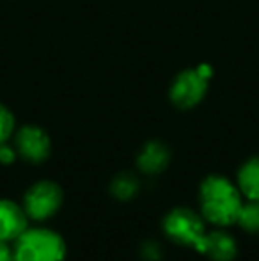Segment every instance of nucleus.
<instances>
[{"label": "nucleus", "mask_w": 259, "mask_h": 261, "mask_svg": "<svg viewBox=\"0 0 259 261\" xmlns=\"http://www.w3.org/2000/svg\"><path fill=\"white\" fill-rule=\"evenodd\" d=\"M243 199L238 185L222 174H210L199 187L200 215L204 220L217 227L236 224Z\"/></svg>", "instance_id": "f257e3e1"}, {"label": "nucleus", "mask_w": 259, "mask_h": 261, "mask_svg": "<svg viewBox=\"0 0 259 261\" xmlns=\"http://www.w3.org/2000/svg\"><path fill=\"white\" fill-rule=\"evenodd\" d=\"M13 244L14 261H64L68 254L63 234L45 226H28Z\"/></svg>", "instance_id": "f03ea898"}, {"label": "nucleus", "mask_w": 259, "mask_h": 261, "mask_svg": "<svg viewBox=\"0 0 259 261\" xmlns=\"http://www.w3.org/2000/svg\"><path fill=\"white\" fill-rule=\"evenodd\" d=\"M163 233L178 245L183 247H192L194 251L200 252L206 238V220L192 208L178 206L172 208L165 217H163Z\"/></svg>", "instance_id": "7ed1b4c3"}, {"label": "nucleus", "mask_w": 259, "mask_h": 261, "mask_svg": "<svg viewBox=\"0 0 259 261\" xmlns=\"http://www.w3.org/2000/svg\"><path fill=\"white\" fill-rule=\"evenodd\" d=\"M63 187L52 179H39L25 190L21 206L31 220L43 222V220H48L53 215H57L59 210L63 208Z\"/></svg>", "instance_id": "20e7f679"}, {"label": "nucleus", "mask_w": 259, "mask_h": 261, "mask_svg": "<svg viewBox=\"0 0 259 261\" xmlns=\"http://www.w3.org/2000/svg\"><path fill=\"white\" fill-rule=\"evenodd\" d=\"M208 79L197 69H187L180 73L170 87V100L180 109H192L206 96Z\"/></svg>", "instance_id": "39448f33"}, {"label": "nucleus", "mask_w": 259, "mask_h": 261, "mask_svg": "<svg viewBox=\"0 0 259 261\" xmlns=\"http://www.w3.org/2000/svg\"><path fill=\"white\" fill-rule=\"evenodd\" d=\"M16 151L23 160L31 164H41L50 156L52 142L43 128L27 124L16 134Z\"/></svg>", "instance_id": "423d86ee"}, {"label": "nucleus", "mask_w": 259, "mask_h": 261, "mask_svg": "<svg viewBox=\"0 0 259 261\" xmlns=\"http://www.w3.org/2000/svg\"><path fill=\"white\" fill-rule=\"evenodd\" d=\"M28 215L21 204L0 197V240L14 242L28 227Z\"/></svg>", "instance_id": "0eeeda50"}, {"label": "nucleus", "mask_w": 259, "mask_h": 261, "mask_svg": "<svg viewBox=\"0 0 259 261\" xmlns=\"http://www.w3.org/2000/svg\"><path fill=\"white\" fill-rule=\"evenodd\" d=\"M200 254L208 256L211 261H235L238 256V244L224 227H218L206 233Z\"/></svg>", "instance_id": "6e6552de"}, {"label": "nucleus", "mask_w": 259, "mask_h": 261, "mask_svg": "<svg viewBox=\"0 0 259 261\" xmlns=\"http://www.w3.org/2000/svg\"><path fill=\"white\" fill-rule=\"evenodd\" d=\"M170 164V149L160 141H149L137 156V167L144 174H160Z\"/></svg>", "instance_id": "1a4fd4ad"}, {"label": "nucleus", "mask_w": 259, "mask_h": 261, "mask_svg": "<svg viewBox=\"0 0 259 261\" xmlns=\"http://www.w3.org/2000/svg\"><path fill=\"white\" fill-rule=\"evenodd\" d=\"M236 185L245 199H259V156L242 164L236 174Z\"/></svg>", "instance_id": "9d476101"}, {"label": "nucleus", "mask_w": 259, "mask_h": 261, "mask_svg": "<svg viewBox=\"0 0 259 261\" xmlns=\"http://www.w3.org/2000/svg\"><path fill=\"white\" fill-rule=\"evenodd\" d=\"M110 194L118 201H131L140 192V181L133 172H119L110 181Z\"/></svg>", "instance_id": "9b49d317"}, {"label": "nucleus", "mask_w": 259, "mask_h": 261, "mask_svg": "<svg viewBox=\"0 0 259 261\" xmlns=\"http://www.w3.org/2000/svg\"><path fill=\"white\" fill-rule=\"evenodd\" d=\"M236 224L249 233H259V199H247L243 203Z\"/></svg>", "instance_id": "f8f14e48"}, {"label": "nucleus", "mask_w": 259, "mask_h": 261, "mask_svg": "<svg viewBox=\"0 0 259 261\" xmlns=\"http://www.w3.org/2000/svg\"><path fill=\"white\" fill-rule=\"evenodd\" d=\"M14 132V117L9 112L7 107L0 103V144L9 141V137Z\"/></svg>", "instance_id": "ddd939ff"}, {"label": "nucleus", "mask_w": 259, "mask_h": 261, "mask_svg": "<svg viewBox=\"0 0 259 261\" xmlns=\"http://www.w3.org/2000/svg\"><path fill=\"white\" fill-rule=\"evenodd\" d=\"M160 256H162V247H160V244H156V242H153V240L144 242V245H142V258L146 261H158Z\"/></svg>", "instance_id": "4468645a"}, {"label": "nucleus", "mask_w": 259, "mask_h": 261, "mask_svg": "<svg viewBox=\"0 0 259 261\" xmlns=\"http://www.w3.org/2000/svg\"><path fill=\"white\" fill-rule=\"evenodd\" d=\"M16 155H18V151L14 148H11L7 142L0 144V164L2 165H11L16 160Z\"/></svg>", "instance_id": "2eb2a0df"}, {"label": "nucleus", "mask_w": 259, "mask_h": 261, "mask_svg": "<svg viewBox=\"0 0 259 261\" xmlns=\"http://www.w3.org/2000/svg\"><path fill=\"white\" fill-rule=\"evenodd\" d=\"M0 261H14L13 247L9 245V242L0 240Z\"/></svg>", "instance_id": "dca6fc26"}]
</instances>
